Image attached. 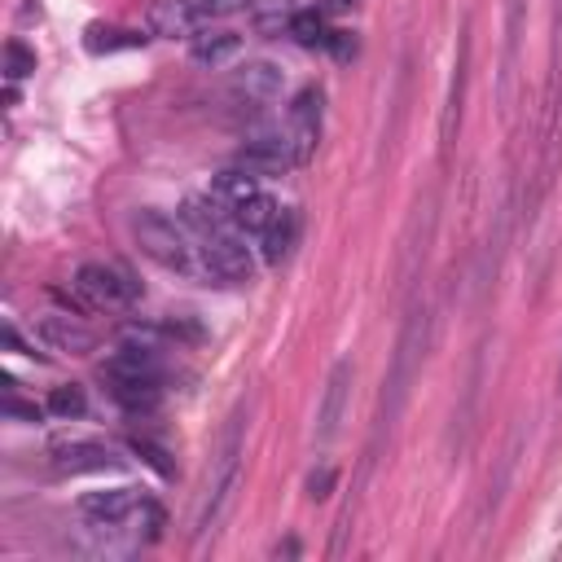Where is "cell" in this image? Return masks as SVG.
<instances>
[{
	"instance_id": "24",
	"label": "cell",
	"mask_w": 562,
	"mask_h": 562,
	"mask_svg": "<svg viewBox=\"0 0 562 562\" xmlns=\"http://www.w3.org/2000/svg\"><path fill=\"white\" fill-rule=\"evenodd\" d=\"M290 36L299 40V45H325V18L316 14V10H299V14H290Z\"/></svg>"
},
{
	"instance_id": "7",
	"label": "cell",
	"mask_w": 562,
	"mask_h": 562,
	"mask_svg": "<svg viewBox=\"0 0 562 562\" xmlns=\"http://www.w3.org/2000/svg\"><path fill=\"white\" fill-rule=\"evenodd\" d=\"M53 466L66 475H105V471H120L124 462L97 439H62L53 444Z\"/></svg>"
},
{
	"instance_id": "22",
	"label": "cell",
	"mask_w": 562,
	"mask_h": 562,
	"mask_svg": "<svg viewBox=\"0 0 562 562\" xmlns=\"http://www.w3.org/2000/svg\"><path fill=\"white\" fill-rule=\"evenodd\" d=\"M150 36H141V32H124V27H88V36H84V45H88V53H115V49H141Z\"/></svg>"
},
{
	"instance_id": "13",
	"label": "cell",
	"mask_w": 562,
	"mask_h": 562,
	"mask_svg": "<svg viewBox=\"0 0 562 562\" xmlns=\"http://www.w3.org/2000/svg\"><path fill=\"white\" fill-rule=\"evenodd\" d=\"M159 374H163V361L150 344H124L105 361V378H159Z\"/></svg>"
},
{
	"instance_id": "17",
	"label": "cell",
	"mask_w": 562,
	"mask_h": 562,
	"mask_svg": "<svg viewBox=\"0 0 562 562\" xmlns=\"http://www.w3.org/2000/svg\"><path fill=\"white\" fill-rule=\"evenodd\" d=\"M224 211H229V207H220L215 198H189V202L180 207V224H185V229H193L198 238H207V234L229 229L234 215H224Z\"/></svg>"
},
{
	"instance_id": "31",
	"label": "cell",
	"mask_w": 562,
	"mask_h": 562,
	"mask_svg": "<svg viewBox=\"0 0 562 562\" xmlns=\"http://www.w3.org/2000/svg\"><path fill=\"white\" fill-rule=\"evenodd\" d=\"M5 413H10V417H18V422H40V409H36V404H27V400H18V396H10V400H5Z\"/></svg>"
},
{
	"instance_id": "3",
	"label": "cell",
	"mask_w": 562,
	"mask_h": 562,
	"mask_svg": "<svg viewBox=\"0 0 562 562\" xmlns=\"http://www.w3.org/2000/svg\"><path fill=\"white\" fill-rule=\"evenodd\" d=\"M198 268H202V277H211L220 286H242L255 273L251 251L242 247V238L234 229H220V234L198 238Z\"/></svg>"
},
{
	"instance_id": "14",
	"label": "cell",
	"mask_w": 562,
	"mask_h": 562,
	"mask_svg": "<svg viewBox=\"0 0 562 562\" xmlns=\"http://www.w3.org/2000/svg\"><path fill=\"white\" fill-rule=\"evenodd\" d=\"M234 92L251 101H273L282 92V66L273 62H242L234 71Z\"/></svg>"
},
{
	"instance_id": "20",
	"label": "cell",
	"mask_w": 562,
	"mask_h": 562,
	"mask_svg": "<svg viewBox=\"0 0 562 562\" xmlns=\"http://www.w3.org/2000/svg\"><path fill=\"white\" fill-rule=\"evenodd\" d=\"M295 238H299V211L282 207V215L273 220V229L264 234V260L268 264H282L295 251Z\"/></svg>"
},
{
	"instance_id": "6",
	"label": "cell",
	"mask_w": 562,
	"mask_h": 562,
	"mask_svg": "<svg viewBox=\"0 0 562 562\" xmlns=\"http://www.w3.org/2000/svg\"><path fill=\"white\" fill-rule=\"evenodd\" d=\"M299 159H295V146H290V137H282V133H260V137H251L242 150H238V167L242 172H251V176H282V172H290Z\"/></svg>"
},
{
	"instance_id": "28",
	"label": "cell",
	"mask_w": 562,
	"mask_h": 562,
	"mask_svg": "<svg viewBox=\"0 0 562 562\" xmlns=\"http://www.w3.org/2000/svg\"><path fill=\"white\" fill-rule=\"evenodd\" d=\"M133 453H141V458H146V462H150V466H154L163 479L176 471V466L167 462V453H163V448H159V444H150V439H133Z\"/></svg>"
},
{
	"instance_id": "11",
	"label": "cell",
	"mask_w": 562,
	"mask_h": 562,
	"mask_svg": "<svg viewBox=\"0 0 562 562\" xmlns=\"http://www.w3.org/2000/svg\"><path fill=\"white\" fill-rule=\"evenodd\" d=\"M352 378H357L352 361H339V365L329 370L325 400H321V413H316V430H321V439H329L334 430H339V422H344V409H348V396H352Z\"/></svg>"
},
{
	"instance_id": "5",
	"label": "cell",
	"mask_w": 562,
	"mask_h": 562,
	"mask_svg": "<svg viewBox=\"0 0 562 562\" xmlns=\"http://www.w3.org/2000/svg\"><path fill=\"white\" fill-rule=\"evenodd\" d=\"M466 79H471V23L458 36V58H453V79H448V101H444V124H439V146L444 154L453 150L458 128H462V110H466Z\"/></svg>"
},
{
	"instance_id": "2",
	"label": "cell",
	"mask_w": 562,
	"mask_h": 562,
	"mask_svg": "<svg viewBox=\"0 0 562 562\" xmlns=\"http://www.w3.org/2000/svg\"><path fill=\"white\" fill-rule=\"evenodd\" d=\"M133 234H137V247L154 264L176 268V273H193V251L198 247H189L185 229H180L176 220H167L163 211H137L133 215Z\"/></svg>"
},
{
	"instance_id": "23",
	"label": "cell",
	"mask_w": 562,
	"mask_h": 562,
	"mask_svg": "<svg viewBox=\"0 0 562 562\" xmlns=\"http://www.w3.org/2000/svg\"><path fill=\"white\" fill-rule=\"evenodd\" d=\"M84 409H88V400H84L79 387H53V391H49V413H53V417L75 422V417H84Z\"/></svg>"
},
{
	"instance_id": "30",
	"label": "cell",
	"mask_w": 562,
	"mask_h": 562,
	"mask_svg": "<svg viewBox=\"0 0 562 562\" xmlns=\"http://www.w3.org/2000/svg\"><path fill=\"white\" fill-rule=\"evenodd\" d=\"M325 45H329V53L339 58V62L357 58V40H352V32H329V36H325Z\"/></svg>"
},
{
	"instance_id": "1",
	"label": "cell",
	"mask_w": 562,
	"mask_h": 562,
	"mask_svg": "<svg viewBox=\"0 0 562 562\" xmlns=\"http://www.w3.org/2000/svg\"><path fill=\"white\" fill-rule=\"evenodd\" d=\"M238 484H242V422L229 426V435H224L220 453L211 462V475H207V488H202V501H198V519H193V536H207V532L220 527Z\"/></svg>"
},
{
	"instance_id": "16",
	"label": "cell",
	"mask_w": 562,
	"mask_h": 562,
	"mask_svg": "<svg viewBox=\"0 0 562 562\" xmlns=\"http://www.w3.org/2000/svg\"><path fill=\"white\" fill-rule=\"evenodd\" d=\"M110 396L128 413H154L163 400V387L159 378H110Z\"/></svg>"
},
{
	"instance_id": "4",
	"label": "cell",
	"mask_w": 562,
	"mask_h": 562,
	"mask_svg": "<svg viewBox=\"0 0 562 562\" xmlns=\"http://www.w3.org/2000/svg\"><path fill=\"white\" fill-rule=\"evenodd\" d=\"M75 290L88 308H133L141 299V286L128 273L105 268V264H84L75 273Z\"/></svg>"
},
{
	"instance_id": "21",
	"label": "cell",
	"mask_w": 562,
	"mask_h": 562,
	"mask_svg": "<svg viewBox=\"0 0 562 562\" xmlns=\"http://www.w3.org/2000/svg\"><path fill=\"white\" fill-rule=\"evenodd\" d=\"M519 27H523V0H505V71H501V110H510L514 58H519Z\"/></svg>"
},
{
	"instance_id": "33",
	"label": "cell",
	"mask_w": 562,
	"mask_h": 562,
	"mask_svg": "<svg viewBox=\"0 0 562 562\" xmlns=\"http://www.w3.org/2000/svg\"><path fill=\"white\" fill-rule=\"evenodd\" d=\"M558 391H562V365H558Z\"/></svg>"
},
{
	"instance_id": "27",
	"label": "cell",
	"mask_w": 562,
	"mask_h": 562,
	"mask_svg": "<svg viewBox=\"0 0 562 562\" xmlns=\"http://www.w3.org/2000/svg\"><path fill=\"white\" fill-rule=\"evenodd\" d=\"M128 523H137V532H146V540H159V532H163V505L146 497V501L133 510Z\"/></svg>"
},
{
	"instance_id": "32",
	"label": "cell",
	"mask_w": 562,
	"mask_h": 562,
	"mask_svg": "<svg viewBox=\"0 0 562 562\" xmlns=\"http://www.w3.org/2000/svg\"><path fill=\"white\" fill-rule=\"evenodd\" d=\"M348 5H357V0H334V10H348Z\"/></svg>"
},
{
	"instance_id": "12",
	"label": "cell",
	"mask_w": 562,
	"mask_h": 562,
	"mask_svg": "<svg viewBox=\"0 0 562 562\" xmlns=\"http://www.w3.org/2000/svg\"><path fill=\"white\" fill-rule=\"evenodd\" d=\"M40 339H45V348L71 352V357H88V352L97 348V334L84 329V325L71 321V316H45V321H40Z\"/></svg>"
},
{
	"instance_id": "15",
	"label": "cell",
	"mask_w": 562,
	"mask_h": 562,
	"mask_svg": "<svg viewBox=\"0 0 562 562\" xmlns=\"http://www.w3.org/2000/svg\"><path fill=\"white\" fill-rule=\"evenodd\" d=\"M242 53V36L238 32H198L193 40H189V58L198 62V66H224V62H234Z\"/></svg>"
},
{
	"instance_id": "9",
	"label": "cell",
	"mask_w": 562,
	"mask_h": 562,
	"mask_svg": "<svg viewBox=\"0 0 562 562\" xmlns=\"http://www.w3.org/2000/svg\"><path fill=\"white\" fill-rule=\"evenodd\" d=\"M290 146H295V159L308 163L316 141H321V88H303L290 105Z\"/></svg>"
},
{
	"instance_id": "25",
	"label": "cell",
	"mask_w": 562,
	"mask_h": 562,
	"mask_svg": "<svg viewBox=\"0 0 562 562\" xmlns=\"http://www.w3.org/2000/svg\"><path fill=\"white\" fill-rule=\"evenodd\" d=\"M5 75H10V84L36 75V53H32L23 40H10V45H5Z\"/></svg>"
},
{
	"instance_id": "29",
	"label": "cell",
	"mask_w": 562,
	"mask_h": 562,
	"mask_svg": "<svg viewBox=\"0 0 562 562\" xmlns=\"http://www.w3.org/2000/svg\"><path fill=\"white\" fill-rule=\"evenodd\" d=\"M329 488H334V466H321V471L308 475V497H312V501H325Z\"/></svg>"
},
{
	"instance_id": "19",
	"label": "cell",
	"mask_w": 562,
	"mask_h": 562,
	"mask_svg": "<svg viewBox=\"0 0 562 562\" xmlns=\"http://www.w3.org/2000/svg\"><path fill=\"white\" fill-rule=\"evenodd\" d=\"M277 215H282V202L268 198L264 189H260L255 198H247L242 207H234V224H238V229H242V234H260V238L273 229Z\"/></svg>"
},
{
	"instance_id": "10",
	"label": "cell",
	"mask_w": 562,
	"mask_h": 562,
	"mask_svg": "<svg viewBox=\"0 0 562 562\" xmlns=\"http://www.w3.org/2000/svg\"><path fill=\"white\" fill-rule=\"evenodd\" d=\"M141 488H110V492H84L79 497V514L101 523V527H115V523H128L133 510L141 505Z\"/></svg>"
},
{
	"instance_id": "8",
	"label": "cell",
	"mask_w": 562,
	"mask_h": 562,
	"mask_svg": "<svg viewBox=\"0 0 562 562\" xmlns=\"http://www.w3.org/2000/svg\"><path fill=\"white\" fill-rule=\"evenodd\" d=\"M146 32L150 36H163V40H193L198 32H207V23L198 18L193 0H154V5L146 10Z\"/></svg>"
},
{
	"instance_id": "26",
	"label": "cell",
	"mask_w": 562,
	"mask_h": 562,
	"mask_svg": "<svg viewBox=\"0 0 562 562\" xmlns=\"http://www.w3.org/2000/svg\"><path fill=\"white\" fill-rule=\"evenodd\" d=\"M255 0H193V10H198V18L211 27V23H220V18H234V14H242V10H251Z\"/></svg>"
},
{
	"instance_id": "18",
	"label": "cell",
	"mask_w": 562,
	"mask_h": 562,
	"mask_svg": "<svg viewBox=\"0 0 562 562\" xmlns=\"http://www.w3.org/2000/svg\"><path fill=\"white\" fill-rule=\"evenodd\" d=\"M260 193V176H251V172H242V167H229V172H220L215 180H211V198L220 202V207H229V215H234V207H242L247 198H255Z\"/></svg>"
}]
</instances>
